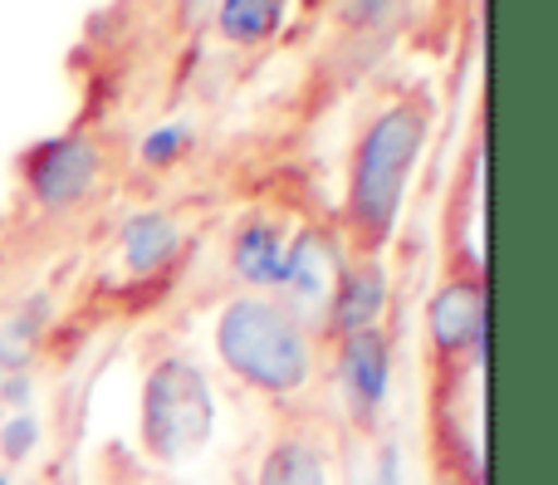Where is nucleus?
<instances>
[{
  "instance_id": "nucleus-1",
  "label": "nucleus",
  "mask_w": 558,
  "mask_h": 485,
  "mask_svg": "<svg viewBox=\"0 0 558 485\" xmlns=\"http://www.w3.org/2000/svg\"><path fill=\"white\" fill-rule=\"evenodd\" d=\"M426 133H432V118L412 98L377 108L373 123L363 128L353 167H348V226H353L357 255H377L392 241L416 162L426 153Z\"/></svg>"
},
{
  "instance_id": "nucleus-2",
  "label": "nucleus",
  "mask_w": 558,
  "mask_h": 485,
  "mask_svg": "<svg viewBox=\"0 0 558 485\" xmlns=\"http://www.w3.org/2000/svg\"><path fill=\"white\" fill-rule=\"evenodd\" d=\"M216 359L260 398H299L314 383V329L275 294H235L216 314Z\"/></svg>"
},
{
  "instance_id": "nucleus-3",
  "label": "nucleus",
  "mask_w": 558,
  "mask_h": 485,
  "mask_svg": "<svg viewBox=\"0 0 558 485\" xmlns=\"http://www.w3.org/2000/svg\"><path fill=\"white\" fill-rule=\"evenodd\" d=\"M216 432V388L202 363L157 359L143 378V412H137V441L157 466L196 457Z\"/></svg>"
},
{
  "instance_id": "nucleus-4",
  "label": "nucleus",
  "mask_w": 558,
  "mask_h": 485,
  "mask_svg": "<svg viewBox=\"0 0 558 485\" xmlns=\"http://www.w3.org/2000/svg\"><path fill=\"white\" fill-rule=\"evenodd\" d=\"M426 343L446 373L485 363V275H451L426 300Z\"/></svg>"
},
{
  "instance_id": "nucleus-5",
  "label": "nucleus",
  "mask_w": 558,
  "mask_h": 485,
  "mask_svg": "<svg viewBox=\"0 0 558 485\" xmlns=\"http://www.w3.org/2000/svg\"><path fill=\"white\" fill-rule=\"evenodd\" d=\"M104 177V153L88 133H59L25 157V186L45 211H69L88 202Z\"/></svg>"
},
{
  "instance_id": "nucleus-6",
  "label": "nucleus",
  "mask_w": 558,
  "mask_h": 485,
  "mask_svg": "<svg viewBox=\"0 0 558 485\" xmlns=\"http://www.w3.org/2000/svg\"><path fill=\"white\" fill-rule=\"evenodd\" d=\"M343 245H338L333 231H299L289 235V255H284V280H279L275 300L294 314L299 324H324L328 294L338 284V270H343Z\"/></svg>"
},
{
  "instance_id": "nucleus-7",
  "label": "nucleus",
  "mask_w": 558,
  "mask_h": 485,
  "mask_svg": "<svg viewBox=\"0 0 558 485\" xmlns=\"http://www.w3.org/2000/svg\"><path fill=\"white\" fill-rule=\"evenodd\" d=\"M338 392H343L353 427L373 432L392 392V334L363 329L338 339Z\"/></svg>"
},
{
  "instance_id": "nucleus-8",
  "label": "nucleus",
  "mask_w": 558,
  "mask_h": 485,
  "mask_svg": "<svg viewBox=\"0 0 558 485\" xmlns=\"http://www.w3.org/2000/svg\"><path fill=\"white\" fill-rule=\"evenodd\" d=\"M383 314H387V265L377 255H348L333 294H328L324 329L333 339H348V334L363 329H383Z\"/></svg>"
},
{
  "instance_id": "nucleus-9",
  "label": "nucleus",
  "mask_w": 558,
  "mask_h": 485,
  "mask_svg": "<svg viewBox=\"0 0 558 485\" xmlns=\"http://www.w3.org/2000/svg\"><path fill=\"white\" fill-rule=\"evenodd\" d=\"M289 226L275 216H245L231 235V270L251 294H270L284 280Z\"/></svg>"
},
{
  "instance_id": "nucleus-10",
  "label": "nucleus",
  "mask_w": 558,
  "mask_h": 485,
  "mask_svg": "<svg viewBox=\"0 0 558 485\" xmlns=\"http://www.w3.org/2000/svg\"><path fill=\"white\" fill-rule=\"evenodd\" d=\"M118 245H123V265L133 275H157L182 255L186 231L172 211H133L118 231Z\"/></svg>"
},
{
  "instance_id": "nucleus-11",
  "label": "nucleus",
  "mask_w": 558,
  "mask_h": 485,
  "mask_svg": "<svg viewBox=\"0 0 558 485\" xmlns=\"http://www.w3.org/2000/svg\"><path fill=\"white\" fill-rule=\"evenodd\" d=\"M255 485H328V457L308 437H275L260 457Z\"/></svg>"
},
{
  "instance_id": "nucleus-12",
  "label": "nucleus",
  "mask_w": 558,
  "mask_h": 485,
  "mask_svg": "<svg viewBox=\"0 0 558 485\" xmlns=\"http://www.w3.org/2000/svg\"><path fill=\"white\" fill-rule=\"evenodd\" d=\"M289 0H221L216 5V35L226 45H265L279 29Z\"/></svg>"
},
{
  "instance_id": "nucleus-13",
  "label": "nucleus",
  "mask_w": 558,
  "mask_h": 485,
  "mask_svg": "<svg viewBox=\"0 0 558 485\" xmlns=\"http://www.w3.org/2000/svg\"><path fill=\"white\" fill-rule=\"evenodd\" d=\"M186 143H192V128H186V123H157L153 133L143 137L137 157H143L147 167H172L177 157L186 153Z\"/></svg>"
},
{
  "instance_id": "nucleus-14",
  "label": "nucleus",
  "mask_w": 558,
  "mask_h": 485,
  "mask_svg": "<svg viewBox=\"0 0 558 485\" xmlns=\"http://www.w3.org/2000/svg\"><path fill=\"white\" fill-rule=\"evenodd\" d=\"M39 447V422L35 412H10L5 427H0V457L10 461V466H20V461H29Z\"/></svg>"
},
{
  "instance_id": "nucleus-15",
  "label": "nucleus",
  "mask_w": 558,
  "mask_h": 485,
  "mask_svg": "<svg viewBox=\"0 0 558 485\" xmlns=\"http://www.w3.org/2000/svg\"><path fill=\"white\" fill-rule=\"evenodd\" d=\"M397 5H402V0H348V5H343V20H348V25L377 29V25H387V20L397 15Z\"/></svg>"
},
{
  "instance_id": "nucleus-16",
  "label": "nucleus",
  "mask_w": 558,
  "mask_h": 485,
  "mask_svg": "<svg viewBox=\"0 0 558 485\" xmlns=\"http://www.w3.org/2000/svg\"><path fill=\"white\" fill-rule=\"evenodd\" d=\"M373 485H397V451H383V466H377Z\"/></svg>"
},
{
  "instance_id": "nucleus-17",
  "label": "nucleus",
  "mask_w": 558,
  "mask_h": 485,
  "mask_svg": "<svg viewBox=\"0 0 558 485\" xmlns=\"http://www.w3.org/2000/svg\"><path fill=\"white\" fill-rule=\"evenodd\" d=\"M446 485H475V481H465V476H446Z\"/></svg>"
},
{
  "instance_id": "nucleus-18",
  "label": "nucleus",
  "mask_w": 558,
  "mask_h": 485,
  "mask_svg": "<svg viewBox=\"0 0 558 485\" xmlns=\"http://www.w3.org/2000/svg\"><path fill=\"white\" fill-rule=\"evenodd\" d=\"M0 383H5V359H0Z\"/></svg>"
},
{
  "instance_id": "nucleus-19",
  "label": "nucleus",
  "mask_w": 558,
  "mask_h": 485,
  "mask_svg": "<svg viewBox=\"0 0 558 485\" xmlns=\"http://www.w3.org/2000/svg\"><path fill=\"white\" fill-rule=\"evenodd\" d=\"M0 485H10V476H5V471H0Z\"/></svg>"
}]
</instances>
